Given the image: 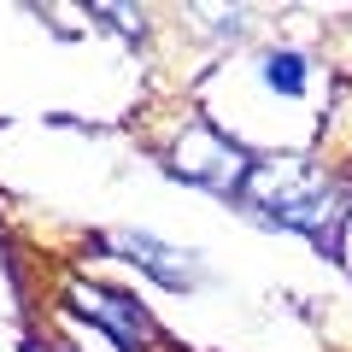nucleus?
Segmentation results:
<instances>
[{
    "label": "nucleus",
    "instance_id": "f03ea898",
    "mask_svg": "<svg viewBox=\"0 0 352 352\" xmlns=\"http://www.w3.org/2000/svg\"><path fill=\"white\" fill-rule=\"evenodd\" d=\"M170 170L188 176V182H200V188H212V194H229L235 182H247L252 164H247V153L229 147L212 124H188L182 141L170 147Z\"/></svg>",
    "mask_w": 352,
    "mask_h": 352
},
{
    "label": "nucleus",
    "instance_id": "20e7f679",
    "mask_svg": "<svg viewBox=\"0 0 352 352\" xmlns=\"http://www.w3.org/2000/svg\"><path fill=\"white\" fill-rule=\"evenodd\" d=\"M112 247L129 252V258H135L153 282H164L170 294H188L194 282H200V264H194V252H182V247H170V241L147 235V229H118Z\"/></svg>",
    "mask_w": 352,
    "mask_h": 352
},
{
    "label": "nucleus",
    "instance_id": "f257e3e1",
    "mask_svg": "<svg viewBox=\"0 0 352 352\" xmlns=\"http://www.w3.org/2000/svg\"><path fill=\"white\" fill-rule=\"evenodd\" d=\"M241 194H247L252 217H264V223H276V229H294V235H317V241L340 223V200H346V188L329 182L311 159L252 164Z\"/></svg>",
    "mask_w": 352,
    "mask_h": 352
},
{
    "label": "nucleus",
    "instance_id": "7ed1b4c3",
    "mask_svg": "<svg viewBox=\"0 0 352 352\" xmlns=\"http://www.w3.org/2000/svg\"><path fill=\"white\" fill-rule=\"evenodd\" d=\"M71 305L100 329L118 352H147V335H153V317L135 294L124 288H94V282H71Z\"/></svg>",
    "mask_w": 352,
    "mask_h": 352
},
{
    "label": "nucleus",
    "instance_id": "39448f33",
    "mask_svg": "<svg viewBox=\"0 0 352 352\" xmlns=\"http://www.w3.org/2000/svg\"><path fill=\"white\" fill-rule=\"evenodd\" d=\"M258 82L276 94V100H300L305 88H311V59H305L300 47H264L258 53Z\"/></svg>",
    "mask_w": 352,
    "mask_h": 352
}]
</instances>
